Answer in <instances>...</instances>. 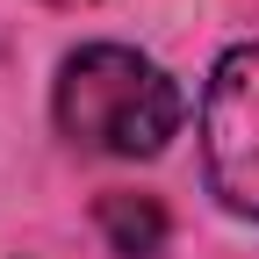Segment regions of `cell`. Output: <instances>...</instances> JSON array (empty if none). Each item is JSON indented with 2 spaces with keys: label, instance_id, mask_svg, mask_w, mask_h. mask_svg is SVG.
<instances>
[{
  "label": "cell",
  "instance_id": "277c9868",
  "mask_svg": "<svg viewBox=\"0 0 259 259\" xmlns=\"http://www.w3.org/2000/svg\"><path fill=\"white\" fill-rule=\"evenodd\" d=\"M58 8H79V0H58Z\"/></svg>",
  "mask_w": 259,
  "mask_h": 259
},
{
  "label": "cell",
  "instance_id": "3957f363",
  "mask_svg": "<svg viewBox=\"0 0 259 259\" xmlns=\"http://www.w3.org/2000/svg\"><path fill=\"white\" fill-rule=\"evenodd\" d=\"M101 231L122 259H151L166 245V209L151 202V194H108L101 202Z\"/></svg>",
  "mask_w": 259,
  "mask_h": 259
},
{
  "label": "cell",
  "instance_id": "7a4b0ae2",
  "mask_svg": "<svg viewBox=\"0 0 259 259\" xmlns=\"http://www.w3.org/2000/svg\"><path fill=\"white\" fill-rule=\"evenodd\" d=\"M202 137H209V180L231 209L259 216V44L231 51L209 79V108H202Z\"/></svg>",
  "mask_w": 259,
  "mask_h": 259
},
{
  "label": "cell",
  "instance_id": "6da1fadb",
  "mask_svg": "<svg viewBox=\"0 0 259 259\" xmlns=\"http://www.w3.org/2000/svg\"><path fill=\"white\" fill-rule=\"evenodd\" d=\"M58 122H65V137H79L94 151L151 158L180 130V94L151 58L122 51V44H94L58 79Z\"/></svg>",
  "mask_w": 259,
  "mask_h": 259
}]
</instances>
